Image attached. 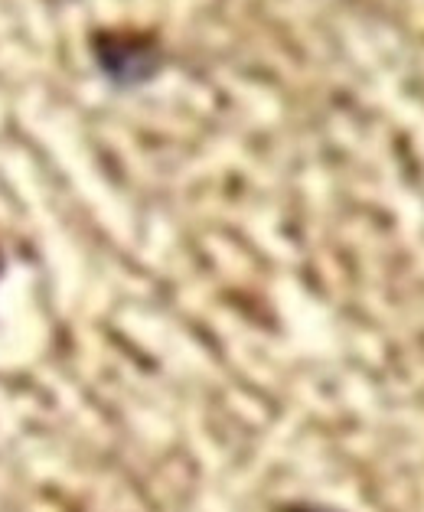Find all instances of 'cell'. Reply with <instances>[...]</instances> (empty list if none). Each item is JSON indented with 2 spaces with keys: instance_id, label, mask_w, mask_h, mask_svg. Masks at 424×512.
I'll list each match as a JSON object with an SVG mask.
<instances>
[{
  "instance_id": "1",
  "label": "cell",
  "mask_w": 424,
  "mask_h": 512,
  "mask_svg": "<svg viewBox=\"0 0 424 512\" xmlns=\"http://www.w3.org/2000/svg\"><path fill=\"white\" fill-rule=\"evenodd\" d=\"M0 271H4V248H0Z\"/></svg>"
}]
</instances>
